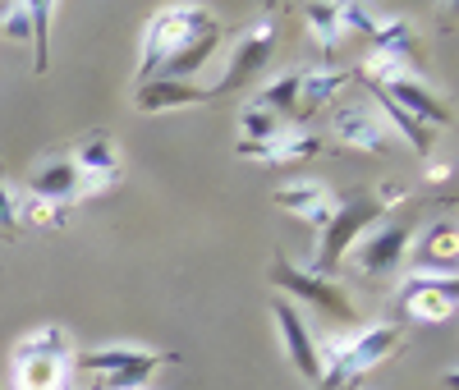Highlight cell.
<instances>
[{"label":"cell","instance_id":"cell-1","mask_svg":"<svg viewBox=\"0 0 459 390\" xmlns=\"http://www.w3.org/2000/svg\"><path fill=\"white\" fill-rule=\"evenodd\" d=\"M313 344H317V363H322L317 390H354L363 372L386 363L404 344V326L400 322H372L363 331H350V335L335 331V335H322Z\"/></svg>","mask_w":459,"mask_h":390},{"label":"cell","instance_id":"cell-2","mask_svg":"<svg viewBox=\"0 0 459 390\" xmlns=\"http://www.w3.org/2000/svg\"><path fill=\"white\" fill-rule=\"evenodd\" d=\"M216 14L207 5H166L147 19V37H143V65H138V83H147L170 56L188 51L194 42H203L207 32H216Z\"/></svg>","mask_w":459,"mask_h":390},{"label":"cell","instance_id":"cell-3","mask_svg":"<svg viewBox=\"0 0 459 390\" xmlns=\"http://www.w3.org/2000/svg\"><path fill=\"white\" fill-rule=\"evenodd\" d=\"M391 212L381 207L372 193H350L344 203H335V216L326 221V230H322V248H317V257H313V276H326V281H335V271H340V262H344V253H350L363 234L377 225V221H386Z\"/></svg>","mask_w":459,"mask_h":390},{"label":"cell","instance_id":"cell-4","mask_svg":"<svg viewBox=\"0 0 459 390\" xmlns=\"http://www.w3.org/2000/svg\"><path fill=\"white\" fill-rule=\"evenodd\" d=\"M175 354H157V349H97V354L74 359L69 372H79L88 390H138L157 368H170Z\"/></svg>","mask_w":459,"mask_h":390},{"label":"cell","instance_id":"cell-5","mask_svg":"<svg viewBox=\"0 0 459 390\" xmlns=\"http://www.w3.org/2000/svg\"><path fill=\"white\" fill-rule=\"evenodd\" d=\"M276 37H281L276 14H262L257 23H248V28L239 32V42L230 47V65H225V74L216 78V83H207L212 101H216V97H230V92L253 88V83H257V74L272 65V56H276Z\"/></svg>","mask_w":459,"mask_h":390},{"label":"cell","instance_id":"cell-6","mask_svg":"<svg viewBox=\"0 0 459 390\" xmlns=\"http://www.w3.org/2000/svg\"><path fill=\"white\" fill-rule=\"evenodd\" d=\"M266 276H272V285H281L285 294H294V299H303V303H313V308L322 312V317H331L335 326H354V322H359V308H354V299L344 294L335 281L313 276V271L294 266L290 257H276Z\"/></svg>","mask_w":459,"mask_h":390},{"label":"cell","instance_id":"cell-7","mask_svg":"<svg viewBox=\"0 0 459 390\" xmlns=\"http://www.w3.org/2000/svg\"><path fill=\"white\" fill-rule=\"evenodd\" d=\"M409 244H413V212L377 221L344 257H354V266L363 271V276H395V271L404 266Z\"/></svg>","mask_w":459,"mask_h":390},{"label":"cell","instance_id":"cell-8","mask_svg":"<svg viewBox=\"0 0 459 390\" xmlns=\"http://www.w3.org/2000/svg\"><path fill=\"white\" fill-rule=\"evenodd\" d=\"M400 312L413 322H428L441 326L455 317V303H459V281L455 276H404L400 294H395Z\"/></svg>","mask_w":459,"mask_h":390},{"label":"cell","instance_id":"cell-9","mask_svg":"<svg viewBox=\"0 0 459 390\" xmlns=\"http://www.w3.org/2000/svg\"><path fill=\"white\" fill-rule=\"evenodd\" d=\"M331 134L335 143L354 147V152H368V156H386L391 152V125L381 120L377 101H350L331 115Z\"/></svg>","mask_w":459,"mask_h":390},{"label":"cell","instance_id":"cell-10","mask_svg":"<svg viewBox=\"0 0 459 390\" xmlns=\"http://www.w3.org/2000/svg\"><path fill=\"white\" fill-rule=\"evenodd\" d=\"M404 262H409L413 276H455V262H459L455 216H441V221H432L423 234H413Z\"/></svg>","mask_w":459,"mask_h":390},{"label":"cell","instance_id":"cell-11","mask_svg":"<svg viewBox=\"0 0 459 390\" xmlns=\"http://www.w3.org/2000/svg\"><path fill=\"white\" fill-rule=\"evenodd\" d=\"M322 134H308V129H281L276 138H266V143H239L235 152L244 156V161H262V166H303V161H313V156L322 152Z\"/></svg>","mask_w":459,"mask_h":390},{"label":"cell","instance_id":"cell-12","mask_svg":"<svg viewBox=\"0 0 459 390\" xmlns=\"http://www.w3.org/2000/svg\"><path fill=\"white\" fill-rule=\"evenodd\" d=\"M377 97H386V101H395L404 115H413V120H423L428 129H437V125H450L455 120V110H450V101H441L423 78L418 74H404V78H395V83H386V88H377Z\"/></svg>","mask_w":459,"mask_h":390},{"label":"cell","instance_id":"cell-13","mask_svg":"<svg viewBox=\"0 0 459 390\" xmlns=\"http://www.w3.org/2000/svg\"><path fill=\"white\" fill-rule=\"evenodd\" d=\"M69 161L83 175V198H92V193H101V188H110L115 179H120V147H115L106 134L83 138L69 152Z\"/></svg>","mask_w":459,"mask_h":390},{"label":"cell","instance_id":"cell-14","mask_svg":"<svg viewBox=\"0 0 459 390\" xmlns=\"http://www.w3.org/2000/svg\"><path fill=\"white\" fill-rule=\"evenodd\" d=\"M272 312H276V326H281V340H285V354H290L294 372H299L303 381L317 386L322 363H317V344H313V331H308V322H303V312H299L294 303H285V299H281Z\"/></svg>","mask_w":459,"mask_h":390},{"label":"cell","instance_id":"cell-15","mask_svg":"<svg viewBox=\"0 0 459 390\" xmlns=\"http://www.w3.org/2000/svg\"><path fill=\"white\" fill-rule=\"evenodd\" d=\"M272 203L281 212H294L299 221H308L313 230H326V221L335 216V198L322 179H294V184H281L272 193Z\"/></svg>","mask_w":459,"mask_h":390},{"label":"cell","instance_id":"cell-16","mask_svg":"<svg viewBox=\"0 0 459 390\" xmlns=\"http://www.w3.org/2000/svg\"><path fill=\"white\" fill-rule=\"evenodd\" d=\"M212 92L203 83H175V78H147L134 92V106L143 115H157V110H179V106H207Z\"/></svg>","mask_w":459,"mask_h":390},{"label":"cell","instance_id":"cell-17","mask_svg":"<svg viewBox=\"0 0 459 390\" xmlns=\"http://www.w3.org/2000/svg\"><path fill=\"white\" fill-rule=\"evenodd\" d=\"M350 78H354V69H344L340 60H317L313 69H303L299 74V115H308V110L326 106L331 97H340Z\"/></svg>","mask_w":459,"mask_h":390},{"label":"cell","instance_id":"cell-18","mask_svg":"<svg viewBox=\"0 0 459 390\" xmlns=\"http://www.w3.org/2000/svg\"><path fill=\"white\" fill-rule=\"evenodd\" d=\"M69 363H74V359L32 354V349L14 344V381H19V390H56V386L69 377Z\"/></svg>","mask_w":459,"mask_h":390},{"label":"cell","instance_id":"cell-19","mask_svg":"<svg viewBox=\"0 0 459 390\" xmlns=\"http://www.w3.org/2000/svg\"><path fill=\"white\" fill-rule=\"evenodd\" d=\"M28 193H37V198H51V203H74V198H83V175L74 170L69 156H56V161L47 166H37L32 179H28Z\"/></svg>","mask_w":459,"mask_h":390},{"label":"cell","instance_id":"cell-20","mask_svg":"<svg viewBox=\"0 0 459 390\" xmlns=\"http://www.w3.org/2000/svg\"><path fill=\"white\" fill-rule=\"evenodd\" d=\"M221 42H225V28H216V32H207L203 37V42H194V47H188V51H179V56H170L157 74H152V78H175V83H194V78L207 69V60L221 51Z\"/></svg>","mask_w":459,"mask_h":390},{"label":"cell","instance_id":"cell-21","mask_svg":"<svg viewBox=\"0 0 459 390\" xmlns=\"http://www.w3.org/2000/svg\"><path fill=\"white\" fill-rule=\"evenodd\" d=\"M377 110H381V120L391 125V134H400L404 143H409V152H418V156H428L432 161V147H437V134L423 125V120H413V115H404L395 101H386V97H377Z\"/></svg>","mask_w":459,"mask_h":390},{"label":"cell","instance_id":"cell-22","mask_svg":"<svg viewBox=\"0 0 459 390\" xmlns=\"http://www.w3.org/2000/svg\"><path fill=\"white\" fill-rule=\"evenodd\" d=\"M299 14L308 19V32L317 37V47H322V60H331L340 51V37H344L340 5H299Z\"/></svg>","mask_w":459,"mask_h":390},{"label":"cell","instance_id":"cell-23","mask_svg":"<svg viewBox=\"0 0 459 390\" xmlns=\"http://www.w3.org/2000/svg\"><path fill=\"white\" fill-rule=\"evenodd\" d=\"M253 106L281 115V120L290 125V120H294V110H299V74H281L276 83H266V88L253 97Z\"/></svg>","mask_w":459,"mask_h":390},{"label":"cell","instance_id":"cell-24","mask_svg":"<svg viewBox=\"0 0 459 390\" xmlns=\"http://www.w3.org/2000/svg\"><path fill=\"white\" fill-rule=\"evenodd\" d=\"M281 129H290V125L281 120V115L262 110V106H253V101L239 110V134H244L239 143H266V138H276Z\"/></svg>","mask_w":459,"mask_h":390},{"label":"cell","instance_id":"cell-25","mask_svg":"<svg viewBox=\"0 0 459 390\" xmlns=\"http://www.w3.org/2000/svg\"><path fill=\"white\" fill-rule=\"evenodd\" d=\"M65 216H69V207H65V203L37 198V193L19 198V221H23V225H65Z\"/></svg>","mask_w":459,"mask_h":390},{"label":"cell","instance_id":"cell-26","mask_svg":"<svg viewBox=\"0 0 459 390\" xmlns=\"http://www.w3.org/2000/svg\"><path fill=\"white\" fill-rule=\"evenodd\" d=\"M51 14H56V5L51 0H37V5H28V19H32V42H37V74H47V65H51V42H47V23H51Z\"/></svg>","mask_w":459,"mask_h":390},{"label":"cell","instance_id":"cell-27","mask_svg":"<svg viewBox=\"0 0 459 390\" xmlns=\"http://www.w3.org/2000/svg\"><path fill=\"white\" fill-rule=\"evenodd\" d=\"M340 23L354 28L359 37H368V42H372V32H377V14L363 10V5H340Z\"/></svg>","mask_w":459,"mask_h":390},{"label":"cell","instance_id":"cell-28","mask_svg":"<svg viewBox=\"0 0 459 390\" xmlns=\"http://www.w3.org/2000/svg\"><path fill=\"white\" fill-rule=\"evenodd\" d=\"M14 225H19V198L0 184V234H10Z\"/></svg>","mask_w":459,"mask_h":390},{"label":"cell","instance_id":"cell-29","mask_svg":"<svg viewBox=\"0 0 459 390\" xmlns=\"http://www.w3.org/2000/svg\"><path fill=\"white\" fill-rule=\"evenodd\" d=\"M428 179L432 184H441V179L450 184V161H428Z\"/></svg>","mask_w":459,"mask_h":390},{"label":"cell","instance_id":"cell-30","mask_svg":"<svg viewBox=\"0 0 459 390\" xmlns=\"http://www.w3.org/2000/svg\"><path fill=\"white\" fill-rule=\"evenodd\" d=\"M56 390H74V372H69V377H65V381H60Z\"/></svg>","mask_w":459,"mask_h":390}]
</instances>
